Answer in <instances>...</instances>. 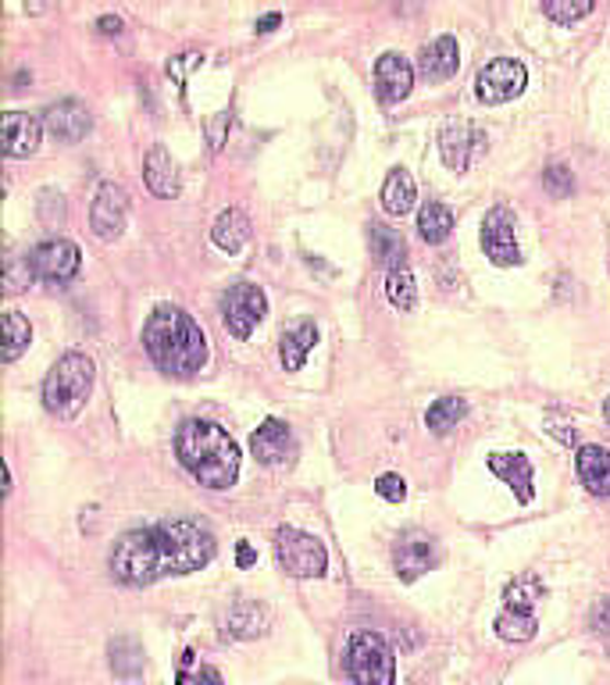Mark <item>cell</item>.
I'll return each mask as SVG.
<instances>
[{"mask_svg":"<svg viewBox=\"0 0 610 685\" xmlns=\"http://www.w3.org/2000/svg\"><path fill=\"white\" fill-rule=\"evenodd\" d=\"M143 351L172 379H189L208 365V335L183 307L161 304L143 326Z\"/></svg>","mask_w":610,"mask_h":685,"instance_id":"1","label":"cell"},{"mask_svg":"<svg viewBox=\"0 0 610 685\" xmlns=\"http://www.w3.org/2000/svg\"><path fill=\"white\" fill-rule=\"evenodd\" d=\"M175 453L189 475L208 489H228L239 475V447L222 425L189 418L175 433Z\"/></svg>","mask_w":610,"mask_h":685,"instance_id":"2","label":"cell"},{"mask_svg":"<svg viewBox=\"0 0 610 685\" xmlns=\"http://www.w3.org/2000/svg\"><path fill=\"white\" fill-rule=\"evenodd\" d=\"M154 532V546H157V564H161V579L165 575H189L200 571L203 564H211L214 550V532L200 521L189 518H168L161 525L151 529Z\"/></svg>","mask_w":610,"mask_h":685,"instance_id":"3","label":"cell"},{"mask_svg":"<svg viewBox=\"0 0 610 685\" xmlns=\"http://www.w3.org/2000/svg\"><path fill=\"white\" fill-rule=\"evenodd\" d=\"M93 379H97V368L86 354L72 351L58 357L44 379V408L54 418H75L93 393Z\"/></svg>","mask_w":610,"mask_h":685,"instance_id":"4","label":"cell"},{"mask_svg":"<svg viewBox=\"0 0 610 685\" xmlns=\"http://www.w3.org/2000/svg\"><path fill=\"white\" fill-rule=\"evenodd\" d=\"M347 675L354 685H392L397 657L378 633H354L347 642Z\"/></svg>","mask_w":610,"mask_h":685,"instance_id":"5","label":"cell"},{"mask_svg":"<svg viewBox=\"0 0 610 685\" xmlns=\"http://www.w3.org/2000/svg\"><path fill=\"white\" fill-rule=\"evenodd\" d=\"M112 575L121 586H151L161 579L157 546L151 529L126 532L112 550Z\"/></svg>","mask_w":610,"mask_h":685,"instance_id":"6","label":"cell"},{"mask_svg":"<svg viewBox=\"0 0 610 685\" xmlns=\"http://www.w3.org/2000/svg\"><path fill=\"white\" fill-rule=\"evenodd\" d=\"M275 557L290 579H321L325 568H329V554L315 535L290 525L275 532Z\"/></svg>","mask_w":610,"mask_h":685,"instance_id":"7","label":"cell"},{"mask_svg":"<svg viewBox=\"0 0 610 685\" xmlns=\"http://www.w3.org/2000/svg\"><path fill=\"white\" fill-rule=\"evenodd\" d=\"M268 315V297L254 282H236L222 293V321L236 340H250V332Z\"/></svg>","mask_w":610,"mask_h":685,"instance_id":"8","label":"cell"},{"mask_svg":"<svg viewBox=\"0 0 610 685\" xmlns=\"http://www.w3.org/2000/svg\"><path fill=\"white\" fill-rule=\"evenodd\" d=\"M33 275L39 282H50V286H64L79 275V264H83V253L64 236H50L44 244H36L30 253Z\"/></svg>","mask_w":610,"mask_h":685,"instance_id":"9","label":"cell"},{"mask_svg":"<svg viewBox=\"0 0 610 685\" xmlns=\"http://www.w3.org/2000/svg\"><path fill=\"white\" fill-rule=\"evenodd\" d=\"M439 564V543L436 535H429L425 529H407L400 532L397 546H392V568H397L400 582H414L422 579L429 568Z\"/></svg>","mask_w":610,"mask_h":685,"instance_id":"10","label":"cell"},{"mask_svg":"<svg viewBox=\"0 0 610 685\" xmlns=\"http://www.w3.org/2000/svg\"><path fill=\"white\" fill-rule=\"evenodd\" d=\"M514 211L496 204L490 214L482 219V250L485 258H490L496 268H511V264H521V247H518V236H514Z\"/></svg>","mask_w":610,"mask_h":685,"instance_id":"11","label":"cell"},{"mask_svg":"<svg viewBox=\"0 0 610 685\" xmlns=\"http://www.w3.org/2000/svg\"><path fill=\"white\" fill-rule=\"evenodd\" d=\"M528 83V72L521 61L514 58H496L490 64H482L479 79H474V93H479L482 104H507L514 101Z\"/></svg>","mask_w":610,"mask_h":685,"instance_id":"12","label":"cell"},{"mask_svg":"<svg viewBox=\"0 0 610 685\" xmlns=\"http://www.w3.org/2000/svg\"><path fill=\"white\" fill-rule=\"evenodd\" d=\"M126 219H129V193H126V186L101 182L97 186V197H93V208H90V228H93V236H97L101 244H115V239L121 236V228H126Z\"/></svg>","mask_w":610,"mask_h":685,"instance_id":"13","label":"cell"},{"mask_svg":"<svg viewBox=\"0 0 610 685\" xmlns=\"http://www.w3.org/2000/svg\"><path fill=\"white\" fill-rule=\"evenodd\" d=\"M414 86V64L397 50H386L383 58L375 61V93L383 104H400L411 97Z\"/></svg>","mask_w":610,"mask_h":685,"instance_id":"14","label":"cell"},{"mask_svg":"<svg viewBox=\"0 0 610 685\" xmlns=\"http://www.w3.org/2000/svg\"><path fill=\"white\" fill-rule=\"evenodd\" d=\"M93 126V115H90V107L86 104H79V101H58V104H50L47 111H44V129L50 132L58 143H79L90 132Z\"/></svg>","mask_w":610,"mask_h":685,"instance_id":"15","label":"cell"},{"mask_svg":"<svg viewBox=\"0 0 610 685\" xmlns=\"http://www.w3.org/2000/svg\"><path fill=\"white\" fill-rule=\"evenodd\" d=\"M250 453L257 457L261 464L275 468V464H286L290 457L296 453V442H293V433L286 422L279 418H268L261 422V428L250 436Z\"/></svg>","mask_w":610,"mask_h":685,"instance_id":"16","label":"cell"},{"mask_svg":"<svg viewBox=\"0 0 610 685\" xmlns=\"http://www.w3.org/2000/svg\"><path fill=\"white\" fill-rule=\"evenodd\" d=\"M482 132L468 126V122H454L439 132V154L446 161L450 172H468V165L474 161V154L482 151Z\"/></svg>","mask_w":610,"mask_h":685,"instance_id":"17","label":"cell"},{"mask_svg":"<svg viewBox=\"0 0 610 685\" xmlns=\"http://www.w3.org/2000/svg\"><path fill=\"white\" fill-rule=\"evenodd\" d=\"M39 137H44V122L36 115L8 111L4 115V154L8 157H33L39 151Z\"/></svg>","mask_w":610,"mask_h":685,"instance_id":"18","label":"cell"},{"mask_svg":"<svg viewBox=\"0 0 610 685\" xmlns=\"http://www.w3.org/2000/svg\"><path fill=\"white\" fill-rule=\"evenodd\" d=\"M485 464H490V472L496 479H504L507 486L518 496V504H532V461H528L525 453H490L485 457Z\"/></svg>","mask_w":610,"mask_h":685,"instance_id":"19","label":"cell"},{"mask_svg":"<svg viewBox=\"0 0 610 685\" xmlns=\"http://www.w3.org/2000/svg\"><path fill=\"white\" fill-rule=\"evenodd\" d=\"M460 64V47L454 36H439L432 39L429 47H422V58H418V75L429 79V83H443L450 79Z\"/></svg>","mask_w":610,"mask_h":685,"instance_id":"20","label":"cell"},{"mask_svg":"<svg viewBox=\"0 0 610 685\" xmlns=\"http://www.w3.org/2000/svg\"><path fill=\"white\" fill-rule=\"evenodd\" d=\"M143 179L151 186L154 197H179L183 182H179V168H175L172 154L161 143H154L143 157Z\"/></svg>","mask_w":610,"mask_h":685,"instance_id":"21","label":"cell"},{"mask_svg":"<svg viewBox=\"0 0 610 685\" xmlns=\"http://www.w3.org/2000/svg\"><path fill=\"white\" fill-rule=\"evenodd\" d=\"M575 468H578L582 486L593 496H610V450L593 447V442L589 447H578Z\"/></svg>","mask_w":610,"mask_h":685,"instance_id":"22","label":"cell"},{"mask_svg":"<svg viewBox=\"0 0 610 685\" xmlns=\"http://www.w3.org/2000/svg\"><path fill=\"white\" fill-rule=\"evenodd\" d=\"M265 628H268V607H261L257 600H239L225 614V636L233 639H257L265 636Z\"/></svg>","mask_w":610,"mask_h":685,"instance_id":"23","label":"cell"},{"mask_svg":"<svg viewBox=\"0 0 610 685\" xmlns=\"http://www.w3.org/2000/svg\"><path fill=\"white\" fill-rule=\"evenodd\" d=\"M211 239H214V247H219V250L239 253L243 247H247V239H250V219L239 208H225L219 219H214V225H211Z\"/></svg>","mask_w":610,"mask_h":685,"instance_id":"24","label":"cell"},{"mask_svg":"<svg viewBox=\"0 0 610 685\" xmlns=\"http://www.w3.org/2000/svg\"><path fill=\"white\" fill-rule=\"evenodd\" d=\"M315 343H318V326H315V321H301L296 329L282 332V343H279L282 368L301 371L307 365V354L315 351Z\"/></svg>","mask_w":610,"mask_h":685,"instance_id":"25","label":"cell"},{"mask_svg":"<svg viewBox=\"0 0 610 685\" xmlns=\"http://www.w3.org/2000/svg\"><path fill=\"white\" fill-rule=\"evenodd\" d=\"M368 247H372V258L378 264H386L389 272H397V268H407L403 258H407V239L397 233V228L389 225H368Z\"/></svg>","mask_w":610,"mask_h":685,"instance_id":"26","label":"cell"},{"mask_svg":"<svg viewBox=\"0 0 610 685\" xmlns=\"http://www.w3.org/2000/svg\"><path fill=\"white\" fill-rule=\"evenodd\" d=\"M414 200H418V186L411 179V172L392 168L386 176V182H383V208H386V214H392V219H403V214L414 208Z\"/></svg>","mask_w":610,"mask_h":685,"instance_id":"27","label":"cell"},{"mask_svg":"<svg viewBox=\"0 0 610 685\" xmlns=\"http://www.w3.org/2000/svg\"><path fill=\"white\" fill-rule=\"evenodd\" d=\"M418 233H422L425 244H446L454 233V211L439 200H425L422 211H418Z\"/></svg>","mask_w":610,"mask_h":685,"instance_id":"28","label":"cell"},{"mask_svg":"<svg viewBox=\"0 0 610 685\" xmlns=\"http://www.w3.org/2000/svg\"><path fill=\"white\" fill-rule=\"evenodd\" d=\"M465 418H468V400H460V397H439L436 404L429 408L425 425H429V433L446 436L450 428H457Z\"/></svg>","mask_w":610,"mask_h":685,"instance_id":"29","label":"cell"},{"mask_svg":"<svg viewBox=\"0 0 610 685\" xmlns=\"http://www.w3.org/2000/svg\"><path fill=\"white\" fill-rule=\"evenodd\" d=\"M30 343H33L30 318H22L19 311H8L4 315V346H0V361H4V365L19 361L25 351H30Z\"/></svg>","mask_w":610,"mask_h":685,"instance_id":"30","label":"cell"},{"mask_svg":"<svg viewBox=\"0 0 610 685\" xmlns=\"http://www.w3.org/2000/svg\"><path fill=\"white\" fill-rule=\"evenodd\" d=\"M542 600V582L536 575H521L514 579L504 593V611H518V614H536V603Z\"/></svg>","mask_w":610,"mask_h":685,"instance_id":"31","label":"cell"},{"mask_svg":"<svg viewBox=\"0 0 610 685\" xmlns=\"http://www.w3.org/2000/svg\"><path fill=\"white\" fill-rule=\"evenodd\" d=\"M143 650H140V642L136 639H115L112 642V671L118 678H140L143 675Z\"/></svg>","mask_w":610,"mask_h":685,"instance_id":"32","label":"cell"},{"mask_svg":"<svg viewBox=\"0 0 610 685\" xmlns=\"http://www.w3.org/2000/svg\"><path fill=\"white\" fill-rule=\"evenodd\" d=\"M539 633V617L536 614H518V611H500L496 617V636L507 642H528Z\"/></svg>","mask_w":610,"mask_h":685,"instance_id":"33","label":"cell"},{"mask_svg":"<svg viewBox=\"0 0 610 685\" xmlns=\"http://www.w3.org/2000/svg\"><path fill=\"white\" fill-rule=\"evenodd\" d=\"M386 297H389L392 307H397V311H411V307L418 304L414 275L407 272V268H397V272H389V279H386Z\"/></svg>","mask_w":610,"mask_h":685,"instance_id":"34","label":"cell"},{"mask_svg":"<svg viewBox=\"0 0 610 685\" xmlns=\"http://www.w3.org/2000/svg\"><path fill=\"white\" fill-rule=\"evenodd\" d=\"M542 15L561 22V25H572L578 19L593 15V0H578V4H572V0H547V4H542Z\"/></svg>","mask_w":610,"mask_h":685,"instance_id":"35","label":"cell"},{"mask_svg":"<svg viewBox=\"0 0 610 685\" xmlns=\"http://www.w3.org/2000/svg\"><path fill=\"white\" fill-rule=\"evenodd\" d=\"M542 186H547V193L550 197H567L575 190V179H572V168H564V165H550L547 172H542Z\"/></svg>","mask_w":610,"mask_h":685,"instance_id":"36","label":"cell"},{"mask_svg":"<svg viewBox=\"0 0 610 685\" xmlns=\"http://www.w3.org/2000/svg\"><path fill=\"white\" fill-rule=\"evenodd\" d=\"M36 275H33V264H30V258H11L8 261V268H4V290L8 293H22L25 286H30Z\"/></svg>","mask_w":610,"mask_h":685,"instance_id":"37","label":"cell"},{"mask_svg":"<svg viewBox=\"0 0 610 685\" xmlns=\"http://www.w3.org/2000/svg\"><path fill=\"white\" fill-rule=\"evenodd\" d=\"M39 219H44L47 225H61L64 222V197L54 190L39 193Z\"/></svg>","mask_w":610,"mask_h":685,"instance_id":"38","label":"cell"},{"mask_svg":"<svg viewBox=\"0 0 610 685\" xmlns=\"http://www.w3.org/2000/svg\"><path fill=\"white\" fill-rule=\"evenodd\" d=\"M375 493L383 496V500H389V504H400L407 496V482L400 475H378L375 479Z\"/></svg>","mask_w":610,"mask_h":685,"instance_id":"39","label":"cell"},{"mask_svg":"<svg viewBox=\"0 0 610 685\" xmlns=\"http://www.w3.org/2000/svg\"><path fill=\"white\" fill-rule=\"evenodd\" d=\"M589 628H593V633H600V636H610V597H603V600L593 607V614H589Z\"/></svg>","mask_w":610,"mask_h":685,"instance_id":"40","label":"cell"},{"mask_svg":"<svg viewBox=\"0 0 610 685\" xmlns=\"http://www.w3.org/2000/svg\"><path fill=\"white\" fill-rule=\"evenodd\" d=\"M225 129H228V111H219L208 122V140H211V151H222L225 143Z\"/></svg>","mask_w":610,"mask_h":685,"instance_id":"41","label":"cell"},{"mask_svg":"<svg viewBox=\"0 0 610 685\" xmlns=\"http://www.w3.org/2000/svg\"><path fill=\"white\" fill-rule=\"evenodd\" d=\"M200 61H203V54H186V61H172V64H168V75L183 79L186 69H193V64H200Z\"/></svg>","mask_w":610,"mask_h":685,"instance_id":"42","label":"cell"},{"mask_svg":"<svg viewBox=\"0 0 610 685\" xmlns=\"http://www.w3.org/2000/svg\"><path fill=\"white\" fill-rule=\"evenodd\" d=\"M257 560V554H254V546L247 543V540H243L239 546H236V564H239V568H250V564Z\"/></svg>","mask_w":610,"mask_h":685,"instance_id":"43","label":"cell"},{"mask_svg":"<svg viewBox=\"0 0 610 685\" xmlns=\"http://www.w3.org/2000/svg\"><path fill=\"white\" fill-rule=\"evenodd\" d=\"M97 29L104 36H118L121 33V19L118 15H104V19H97Z\"/></svg>","mask_w":610,"mask_h":685,"instance_id":"44","label":"cell"},{"mask_svg":"<svg viewBox=\"0 0 610 685\" xmlns=\"http://www.w3.org/2000/svg\"><path fill=\"white\" fill-rule=\"evenodd\" d=\"M279 22H282V15H279V11H271V15H265L261 22L254 25V33H271V29H275Z\"/></svg>","mask_w":610,"mask_h":685,"instance_id":"45","label":"cell"},{"mask_svg":"<svg viewBox=\"0 0 610 685\" xmlns=\"http://www.w3.org/2000/svg\"><path fill=\"white\" fill-rule=\"evenodd\" d=\"M603 418H607V425H610V397H607V404H603Z\"/></svg>","mask_w":610,"mask_h":685,"instance_id":"46","label":"cell"}]
</instances>
